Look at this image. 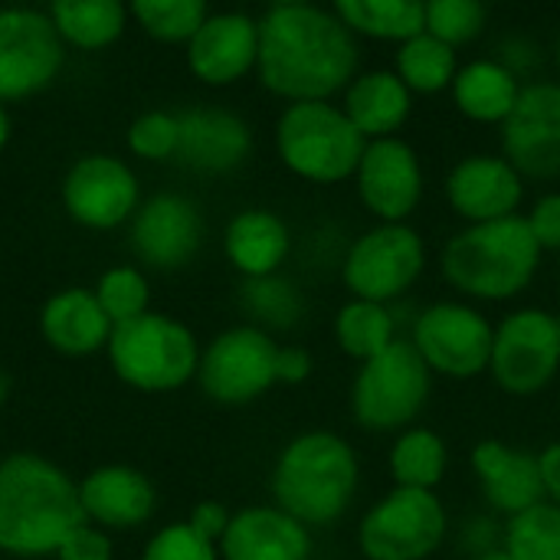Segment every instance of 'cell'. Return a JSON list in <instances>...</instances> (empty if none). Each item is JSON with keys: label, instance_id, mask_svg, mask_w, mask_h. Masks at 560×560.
I'll return each instance as SVG.
<instances>
[{"label": "cell", "instance_id": "obj_47", "mask_svg": "<svg viewBox=\"0 0 560 560\" xmlns=\"http://www.w3.org/2000/svg\"><path fill=\"white\" fill-rule=\"evenodd\" d=\"M7 394H10V377H7V374L0 371V407L7 404Z\"/></svg>", "mask_w": 560, "mask_h": 560}, {"label": "cell", "instance_id": "obj_9", "mask_svg": "<svg viewBox=\"0 0 560 560\" xmlns=\"http://www.w3.org/2000/svg\"><path fill=\"white\" fill-rule=\"evenodd\" d=\"M427 269V243L410 223L364 230L341 259V282L351 299L390 305L407 295Z\"/></svg>", "mask_w": 560, "mask_h": 560}, {"label": "cell", "instance_id": "obj_4", "mask_svg": "<svg viewBox=\"0 0 560 560\" xmlns=\"http://www.w3.org/2000/svg\"><path fill=\"white\" fill-rule=\"evenodd\" d=\"M541 256V246L518 213L453 233L440 253V272L466 299L509 302L535 282Z\"/></svg>", "mask_w": 560, "mask_h": 560}, {"label": "cell", "instance_id": "obj_48", "mask_svg": "<svg viewBox=\"0 0 560 560\" xmlns=\"http://www.w3.org/2000/svg\"><path fill=\"white\" fill-rule=\"evenodd\" d=\"M558 69H560V36H558Z\"/></svg>", "mask_w": 560, "mask_h": 560}, {"label": "cell", "instance_id": "obj_46", "mask_svg": "<svg viewBox=\"0 0 560 560\" xmlns=\"http://www.w3.org/2000/svg\"><path fill=\"white\" fill-rule=\"evenodd\" d=\"M7 138H10V118H7V112L0 108V148L7 144Z\"/></svg>", "mask_w": 560, "mask_h": 560}, {"label": "cell", "instance_id": "obj_31", "mask_svg": "<svg viewBox=\"0 0 560 560\" xmlns=\"http://www.w3.org/2000/svg\"><path fill=\"white\" fill-rule=\"evenodd\" d=\"M49 20L62 39L79 49H102L125 30V7L118 0H56Z\"/></svg>", "mask_w": 560, "mask_h": 560}, {"label": "cell", "instance_id": "obj_16", "mask_svg": "<svg viewBox=\"0 0 560 560\" xmlns=\"http://www.w3.org/2000/svg\"><path fill=\"white\" fill-rule=\"evenodd\" d=\"M443 190L466 226L518 217L525 203V177L502 154H466L450 167Z\"/></svg>", "mask_w": 560, "mask_h": 560}, {"label": "cell", "instance_id": "obj_18", "mask_svg": "<svg viewBox=\"0 0 560 560\" xmlns=\"http://www.w3.org/2000/svg\"><path fill=\"white\" fill-rule=\"evenodd\" d=\"M203 240V220L194 200L180 194H154L131 223V246L151 269L187 266Z\"/></svg>", "mask_w": 560, "mask_h": 560}, {"label": "cell", "instance_id": "obj_6", "mask_svg": "<svg viewBox=\"0 0 560 560\" xmlns=\"http://www.w3.org/2000/svg\"><path fill=\"white\" fill-rule=\"evenodd\" d=\"M433 394V374L410 341L397 338L384 354L364 361L351 381V413L368 433H404L417 427Z\"/></svg>", "mask_w": 560, "mask_h": 560}, {"label": "cell", "instance_id": "obj_11", "mask_svg": "<svg viewBox=\"0 0 560 560\" xmlns=\"http://www.w3.org/2000/svg\"><path fill=\"white\" fill-rule=\"evenodd\" d=\"M560 371V331L551 312L518 308L495 325L489 374L509 397L541 394Z\"/></svg>", "mask_w": 560, "mask_h": 560}, {"label": "cell", "instance_id": "obj_41", "mask_svg": "<svg viewBox=\"0 0 560 560\" xmlns=\"http://www.w3.org/2000/svg\"><path fill=\"white\" fill-rule=\"evenodd\" d=\"M59 560H112V541L98 528H75L62 545H59Z\"/></svg>", "mask_w": 560, "mask_h": 560}, {"label": "cell", "instance_id": "obj_29", "mask_svg": "<svg viewBox=\"0 0 560 560\" xmlns=\"http://www.w3.org/2000/svg\"><path fill=\"white\" fill-rule=\"evenodd\" d=\"M387 469L397 489L436 492V486L446 479V469H450V446L436 430L410 427L397 433L387 453Z\"/></svg>", "mask_w": 560, "mask_h": 560}, {"label": "cell", "instance_id": "obj_44", "mask_svg": "<svg viewBox=\"0 0 560 560\" xmlns=\"http://www.w3.org/2000/svg\"><path fill=\"white\" fill-rule=\"evenodd\" d=\"M538 469H541V489H545V502L560 509V440L548 443L538 453Z\"/></svg>", "mask_w": 560, "mask_h": 560}, {"label": "cell", "instance_id": "obj_25", "mask_svg": "<svg viewBox=\"0 0 560 560\" xmlns=\"http://www.w3.org/2000/svg\"><path fill=\"white\" fill-rule=\"evenodd\" d=\"M223 249L236 272H243L246 279H266V276H279L282 262L289 259L292 233L279 213L249 207L226 223Z\"/></svg>", "mask_w": 560, "mask_h": 560}, {"label": "cell", "instance_id": "obj_10", "mask_svg": "<svg viewBox=\"0 0 560 560\" xmlns=\"http://www.w3.org/2000/svg\"><path fill=\"white\" fill-rule=\"evenodd\" d=\"M430 374L472 381L489 371L495 325L469 302L443 299L427 305L407 338Z\"/></svg>", "mask_w": 560, "mask_h": 560}, {"label": "cell", "instance_id": "obj_7", "mask_svg": "<svg viewBox=\"0 0 560 560\" xmlns=\"http://www.w3.org/2000/svg\"><path fill=\"white\" fill-rule=\"evenodd\" d=\"M108 358L125 384L148 394L177 390L200 368V348L194 331L154 312L128 325H115L108 338Z\"/></svg>", "mask_w": 560, "mask_h": 560}, {"label": "cell", "instance_id": "obj_30", "mask_svg": "<svg viewBox=\"0 0 560 560\" xmlns=\"http://www.w3.org/2000/svg\"><path fill=\"white\" fill-rule=\"evenodd\" d=\"M335 341L351 361L364 364L397 341V318L390 305L348 299L335 315Z\"/></svg>", "mask_w": 560, "mask_h": 560}, {"label": "cell", "instance_id": "obj_23", "mask_svg": "<svg viewBox=\"0 0 560 560\" xmlns=\"http://www.w3.org/2000/svg\"><path fill=\"white\" fill-rule=\"evenodd\" d=\"M341 108L364 141L400 138V128L413 115V92L394 69H364L341 92Z\"/></svg>", "mask_w": 560, "mask_h": 560}, {"label": "cell", "instance_id": "obj_37", "mask_svg": "<svg viewBox=\"0 0 560 560\" xmlns=\"http://www.w3.org/2000/svg\"><path fill=\"white\" fill-rule=\"evenodd\" d=\"M489 23V10L476 0H427V33L459 49Z\"/></svg>", "mask_w": 560, "mask_h": 560}, {"label": "cell", "instance_id": "obj_17", "mask_svg": "<svg viewBox=\"0 0 560 560\" xmlns=\"http://www.w3.org/2000/svg\"><path fill=\"white\" fill-rule=\"evenodd\" d=\"M62 203L72 220L92 230L125 223L138 207V180L131 167L108 154H89L72 164L62 184Z\"/></svg>", "mask_w": 560, "mask_h": 560}, {"label": "cell", "instance_id": "obj_19", "mask_svg": "<svg viewBox=\"0 0 560 560\" xmlns=\"http://www.w3.org/2000/svg\"><path fill=\"white\" fill-rule=\"evenodd\" d=\"M259 20L249 13H210L197 36L187 43L190 72L207 85H233L256 69Z\"/></svg>", "mask_w": 560, "mask_h": 560}, {"label": "cell", "instance_id": "obj_36", "mask_svg": "<svg viewBox=\"0 0 560 560\" xmlns=\"http://www.w3.org/2000/svg\"><path fill=\"white\" fill-rule=\"evenodd\" d=\"M95 299L102 305V312L108 315L112 328L115 325H128L141 315H148V282L138 269L131 266H118V269H108L102 279H98V289H95Z\"/></svg>", "mask_w": 560, "mask_h": 560}, {"label": "cell", "instance_id": "obj_12", "mask_svg": "<svg viewBox=\"0 0 560 560\" xmlns=\"http://www.w3.org/2000/svg\"><path fill=\"white\" fill-rule=\"evenodd\" d=\"M279 345L259 325L226 328L200 354V387L210 400L240 407L259 400L276 384Z\"/></svg>", "mask_w": 560, "mask_h": 560}, {"label": "cell", "instance_id": "obj_20", "mask_svg": "<svg viewBox=\"0 0 560 560\" xmlns=\"http://www.w3.org/2000/svg\"><path fill=\"white\" fill-rule=\"evenodd\" d=\"M469 466L486 502L505 518H515L545 502L535 453H525L502 440H479L469 453Z\"/></svg>", "mask_w": 560, "mask_h": 560}, {"label": "cell", "instance_id": "obj_1", "mask_svg": "<svg viewBox=\"0 0 560 560\" xmlns=\"http://www.w3.org/2000/svg\"><path fill=\"white\" fill-rule=\"evenodd\" d=\"M358 36L318 3H272L259 16V82L295 102H331L358 75Z\"/></svg>", "mask_w": 560, "mask_h": 560}, {"label": "cell", "instance_id": "obj_3", "mask_svg": "<svg viewBox=\"0 0 560 560\" xmlns=\"http://www.w3.org/2000/svg\"><path fill=\"white\" fill-rule=\"evenodd\" d=\"M269 486L276 509L305 528H331L358 495L361 463L345 436L331 430H308L285 443Z\"/></svg>", "mask_w": 560, "mask_h": 560}, {"label": "cell", "instance_id": "obj_40", "mask_svg": "<svg viewBox=\"0 0 560 560\" xmlns=\"http://www.w3.org/2000/svg\"><path fill=\"white\" fill-rule=\"evenodd\" d=\"M522 217L541 253H560V190L541 194Z\"/></svg>", "mask_w": 560, "mask_h": 560}, {"label": "cell", "instance_id": "obj_49", "mask_svg": "<svg viewBox=\"0 0 560 560\" xmlns=\"http://www.w3.org/2000/svg\"><path fill=\"white\" fill-rule=\"evenodd\" d=\"M555 322H558V331H560V312H558V315H555Z\"/></svg>", "mask_w": 560, "mask_h": 560}, {"label": "cell", "instance_id": "obj_27", "mask_svg": "<svg viewBox=\"0 0 560 560\" xmlns=\"http://www.w3.org/2000/svg\"><path fill=\"white\" fill-rule=\"evenodd\" d=\"M450 95L459 115H466L469 121L502 125L522 95V82L505 62L486 56V59H469L459 66L450 85Z\"/></svg>", "mask_w": 560, "mask_h": 560}, {"label": "cell", "instance_id": "obj_45", "mask_svg": "<svg viewBox=\"0 0 560 560\" xmlns=\"http://www.w3.org/2000/svg\"><path fill=\"white\" fill-rule=\"evenodd\" d=\"M469 560H512V555L505 548H492V551H482V555H472Z\"/></svg>", "mask_w": 560, "mask_h": 560}, {"label": "cell", "instance_id": "obj_26", "mask_svg": "<svg viewBox=\"0 0 560 560\" xmlns=\"http://www.w3.org/2000/svg\"><path fill=\"white\" fill-rule=\"evenodd\" d=\"M39 331L56 351L82 358V354H92L98 348H108L112 322L102 312L95 292L66 289L43 305Z\"/></svg>", "mask_w": 560, "mask_h": 560}, {"label": "cell", "instance_id": "obj_34", "mask_svg": "<svg viewBox=\"0 0 560 560\" xmlns=\"http://www.w3.org/2000/svg\"><path fill=\"white\" fill-rule=\"evenodd\" d=\"M131 13L144 33L164 43H190L210 16L203 0H135Z\"/></svg>", "mask_w": 560, "mask_h": 560}, {"label": "cell", "instance_id": "obj_15", "mask_svg": "<svg viewBox=\"0 0 560 560\" xmlns=\"http://www.w3.org/2000/svg\"><path fill=\"white\" fill-rule=\"evenodd\" d=\"M358 200L377 223H410L423 200V161L404 138L368 141L354 171Z\"/></svg>", "mask_w": 560, "mask_h": 560}, {"label": "cell", "instance_id": "obj_50", "mask_svg": "<svg viewBox=\"0 0 560 560\" xmlns=\"http://www.w3.org/2000/svg\"><path fill=\"white\" fill-rule=\"evenodd\" d=\"M558 272H560V269H558Z\"/></svg>", "mask_w": 560, "mask_h": 560}, {"label": "cell", "instance_id": "obj_32", "mask_svg": "<svg viewBox=\"0 0 560 560\" xmlns=\"http://www.w3.org/2000/svg\"><path fill=\"white\" fill-rule=\"evenodd\" d=\"M394 72L413 95H436L446 92L459 72L456 49L430 36L427 30L407 43L397 46L394 52Z\"/></svg>", "mask_w": 560, "mask_h": 560}, {"label": "cell", "instance_id": "obj_8", "mask_svg": "<svg viewBox=\"0 0 560 560\" xmlns=\"http://www.w3.org/2000/svg\"><path fill=\"white\" fill-rule=\"evenodd\" d=\"M450 535V515L436 492L390 489L358 522V551L368 560H427Z\"/></svg>", "mask_w": 560, "mask_h": 560}, {"label": "cell", "instance_id": "obj_43", "mask_svg": "<svg viewBox=\"0 0 560 560\" xmlns=\"http://www.w3.org/2000/svg\"><path fill=\"white\" fill-rule=\"evenodd\" d=\"M312 354L299 345H285L276 354V384H305L312 377Z\"/></svg>", "mask_w": 560, "mask_h": 560}, {"label": "cell", "instance_id": "obj_35", "mask_svg": "<svg viewBox=\"0 0 560 560\" xmlns=\"http://www.w3.org/2000/svg\"><path fill=\"white\" fill-rule=\"evenodd\" d=\"M243 308L266 328H292L302 318L305 302L289 279L266 276L243 282Z\"/></svg>", "mask_w": 560, "mask_h": 560}, {"label": "cell", "instance_id": "obj_38", "mask_svg": "<svg viewBox=\"0 0 560 560\" xmlns=\"http://www.w3.org/2000/svg\"><path fill=\"white\" fill-rule=\"evenodd\" d=\"M180 125L177 115L167 112H148L128 128V148L144 161H167L177 158Z\"/></svg>", "mask_w": 560, "mask_h": 560}, {"label": "cell", "instance_id": "obj_22", "mask_svg": "<svg viewBox=\"0 0 560 560\" xmlns=\"http://www.w3.org/2000/svg\"><path fill=\"white\" fill-rule=\"evenodd\" d=\"M223 560H312V532L276 505H253L230 518Z\"/></svg>", "mask_w": 560, "mask_h": 560}, {"label": "cell", "instance_id": "obj_14", "mask_svg": "<svg viewBox=\"0 0 560 560\" xmlns=\"http://www.w3.org/2000/svg\"><path fill=\"white\" fill-rule=\"evenodd\" d=\"M62 66V36L49 13L0 10V102L26 98L46 89Z\"/></svg>", "mask_w": 560, "mask_h": 560}, {"label": "cell", "instance_id": "obj_13", "mask_svg": "<svg viewBox=\"0 0 560 560\" xmlns=\"http://www.w3.org/2000/svg\"><path fill=\"white\" fill-rule=\"evenodd\" d=\"M502 158L525 180L560 177V82H528L499 125Z\"/></svg>", "mask_w": 560, "mask_h": 560}, {"label": "cell", "instance_id": "obj_5", "mask_svg": "<svg viewBox=\"0 0 560 560\" xmlns=\"http://www.w3.org/2000/svg\"><path fill=\"white\" fill-rule=\"evenodd\" d=\"M368 141L335 102L285 105L276 121V151L282 164L308 184L354 180Z\"/></svg>", "mask_w": 560, "mask_h": 560}, {"label": "cell", "instance_id": "obj_2", "mask_svg": "<svg viewBox=\"0 0 560 560\" xmlns=\"http://www.w3.org/2000/svg\"><path fill=\"white\" fill-rule=\"evenodd\" d=\"M85 522L79 489L59 466L30 453L0 463V551L43 558Z\"/></svg>", "mask_w": 560, "mask_h": 560}, {"label": "cell", "instance_id": "obj_28", "mask_svg": "<svg viewBox=\"0 0 560 560\" xmlns=\"http://www.w3.org/2000/svg\"><path fill=\"white\" fill-rule=\"evenodd\" d=\"M331 10L354 36L394 46L427 30V0H338Z\"/></svg>", "mask_w": 560, "mask_h": 560}, {"label": "cell", "instance_id": "obj_39", "mask_svg": "<svg viewBox=\"0 0 560 560\" xmlns=\"http://www.w3.org/2000/svg\"><path fill=\"white\" fill-rule=\"evenodd\" d=\"M141 560H220V548L210 545L207 538H200L187 522L184 525H167L161 528Z\"/></svg>", "mask_w": 560, "mask_h": 560}, {"label": "cell", "instance_id": "obj_42", "mask_svg": "<svg viewBox=\"0 0 560 560\" xmlns=\"http://www.w3.org/2000/svg\"><path fill=\"white\" fill-rule=\"evenodd\" d=\"M230 512L220 505V502H200L194 512H190V528L200 535V538H207L210 545H220L223 541V535H226V528H230Z\"/></svg>", "mask_w": 560, "mask_h": 560}, {"label": "cell", "instance_id": "obj_24", "mask_svg": "<svg viewBox=\"0 0 560 560\" xmlns=\"http://www.w3.org/2000/svg\"><path fill=\"white\" fill-rule=\"evenodd\" d=\"M85 518L105 528H138L154 515V486L131 466H102L79 486Z\"/></svg>", "mask_w": 560, "mask_h": 560}, {"label": "cell", "instance_id": "obj_21", "mask_svg": "<svg viewBox=\"0 0 560 560\" xmlns=\"http://www.w3.org/2000/svg\"><path fill=\"white\" fill-rule=\"evenodd\" d=\"M180 141H177V161L203 171V174H226L240 167L253 151V131L249 125L223 108H190L177 115Z\"/></svg>", "mask_w": 560, "mask_h": 560}, {"label": "cell", "instance_id": "obj_33", "mask_svg": "<svg viewBox=\"0 0 560 560\" xmlns=\"http://www.w3.org/2000/svg\"><path fill=\"white\" fill-rule=\"evenodd\" d=\"M502 548L512 560H560V509L541 502L505 522Z\"/></svg>", "mask_w": 560, "mask_h": 560}]
</instances>
